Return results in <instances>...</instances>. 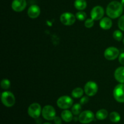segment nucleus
Listing matches in <instances>:
<instances>
[{"label":"nucleus","mask_w":124,"mask_h":124,"mask_svg":"<svg viewBox=\"0 0 124 124\" xmlns=\"http://www.w3.org/2000/svg\"><path fill=\"white\" fill-rule=\"evenodd\" d=\"M124 7L121 2L117 1H111L108 4L106 8L108 16L111 19H116L121 16L123 13Z\"/></svg>","instance_id":"1"},{"label":"nucleus","mask_w":124,"mask_h":124,"mask_svg":"<svg viewBox=\"0 0 124 124\" xmlns=\"http://www.w3.org/2000/svg\"><path fill=\"white\" fill-rule=\"evenodd\" d=\"M1 101L4 106L12 107L15 104V97L12 92H4L1 94Z\"/></svg>","instance_id":"2"},{"label":"nucleus","mask_w":124,"mask_h":124,"mask_svg":"<svg viewBox=\"0 0 124 124\" xmlns=\"http://www.w3.org/2000/svg\"><path fill=\"white\" fill-rule=\"evenodd\" d=\"M73 101L68 96H62L57 100L56 104L59 108L64 110L69 108L73 105Z\"/></svg>","instance_id":"3"},{"label":"nucleus","mask_w":124,"mask_h":124,"mask_svg":"<svg viewBox=\"0 0 124 124\" xmlns=\"http://www.w3.org/2000/svg\"><path fill=\"white\" fill-rule=\"evenodd\" d=\"M42 115L44 118L47 121L54 120L56 117L55 109L50 105H46L42 110Z\"/></svg>","instance_id":"4"},{"label":"nucleus","mask_w":124,"mask_h":124,"mask_svg":"<svg viewBox=\"0 0 124 124\" xmlns=\"http://www.w3.org/2000/svg\"><path fill=\"white\" fill-rule=\"evenodd\" d=\"M113 96L115 100L120 103H124V84L120 83L113 90Z\"/></svg>","instance_id":"5"},{"label":"nucleus","mask_w":124,"mask_h":124,"mask_svg":"<svg viewBox=\"0 0 124 124\" xmlns=\"http://www.w3.org/2000/svg\"><path fill=\"white\" fill-rule=\"evenodd\" d=\"M28 115L31 117L37 119L42 113V109L40 104L38 103H33L28 108Z\"/></svg>","instance_id":"6"},{"label":"nucleus","mask_w":124,"mask_h":124,"mask_svg":"<svg viewBox=\"0 0 124 124\" xmlns=\"http://www.w3.org/2000/svg\"><path fill=\"white\" fill-rule=\"evenodd\" d=\"M98 84L94 81H88L85 85L84 92L88 96H93L98 93Z\"/></svg>","instance_id":"7"},{"label":"nucleus","mask_w":124,"mask_h":124,"mask_svg":"<svg viewBox=\"0 0 124 124\" xmlns=\"http://www.w3.org/2000/svg\"><path fill=\"white\" fill-rule=\"evenodd\" d=\"M94 119V115L90 110H85L81 113L79 116V121L81 124H87L92 122Z\"/></svg>","instance_id":"8"},{"label":"nucleus","mask_w":124,"mask_h":124,"mask_svg":"<svg viewBox=\"0 0 124 124\" xmlns=\"http://www.w3.org/2000/svg\"><path fill=\"white\" fill-rule=\"evenodd\" d=\"M76 16L70 12L63 13L60 16V21L62 24L65 25H71L76 21Z\"/></svg>","instance_id":"9"},{"label":"nucleus","mask_w":124,"mask_h":124,"mask_svg":"<svg viewBox=\"0 0 124 124\" xmlns=\"http://www.w3.org/2000/svg\"><path fill=\"white\" fill-rule=\"evenodd\" d=\"M119 50L115 47H108L104 52V57L108 61L115 60L119 57Z\"/></svg>","instance_id":"10"},{"label":"nucleus","mask_w":124,"mask_h":124,"mask_svg":"<svg viewBox=\"0 0 124 124\" xmlns=\"http://www.w3.org/2000/svg\"><path fill=\"white\" fill-rule=\"evenodd\" d=\"M104 15V10L102 7L100 6H97L93 7L91 10L90 16L91 18L94 21L101 20L103 18Z\"/></svg>","instance_id":"11"},{"label":"nucleus","mask_w":124,"mask_h":124,"mask_svg":"<svg viewBox=\"0 0 124 124\" xmlns=\"http://www.w3.org/2000/svg\"><path fill=\"white\" fill-rule=\"evenodd\" d=\"M27 6L26 0H13L12 8L15 12H20L24 10Z\"/></svg>","instance_id":"12"},{"label":"nucleus","mask_w":124,"mask_h":124,"mask_svg":"<svg viewBox=\"0 0 124 124\" xmlns=\"http://www.w3.org/2000/svg\"><path fill=\"white\" fill-rule=\"evenodd\" d=\"M40 13H41V10L39 7L37 5H31L28 8L27 15L31 19L37 18L39 16Z\"/></svg>","instance_id":"13"},{"label":"nucleus","mask_w":124,"mask_h":124,"mask_svg":"<svg viewBox=\"0 0 124 124\" xmlns=\"http://www.w3.org/2000/svg\"><path fill=\"white\" fill-rule=\"evenodd\" d=\"M115 78L119 83L124 84V66L118 67L115 71Z\"/></svg>","instance_id":"14"},{"label":"nucleus","mask_w":124,"mask_h":124,"mask_svg":"<svg viewBox=\"0 0 124 124\" xmlns=\"http://www.w3.org/2000/svg\"><path fill=\"white\" fill-rule=\"evenodd\" d=\"M113 23L111 19L109 17H104L102 18L100 21L99 25L101 28L104 30H109L112 27Z\"/></svg>","instance_id":"15"},{"label":"nucleus","mask_w":124,"mask_h":124,"mask_svg":"<svg viewBox=\"0 0 124 124\" xmlns=\"http://www.w3.org/2000/svg\"><path fill=\"white\" fill-rule=\"evenodd\" d=\"M73 113L67 109L64 110L61 113V117L63 121L66 122H70L73 120Z\"/></svg>","instance_id":"16"},{"label":"nucleus","mask_w":124,"mask_h":124,"mask_svg":"<svg viewBox=\"0 0 124 124\" xmlns=\"http://www.w3.org/2000/svg\"><path fill=\"white\" fill-rule=\"evenodd\" d=\"M75 7L79 11H82L86 8L87 6V1L85 0H75L74 2Z\"/></svg>","instance_id":"17"},{"label":"nucleus","mask_w":124,"mask_h":124,"mask_svg":"<svg viewBox=\"0 0 124 124\" xmlns=\"http://www.w3.org/2000/svg\"><path fill=\"white\" fill-rule=\"evenodd\" d=\"M108 116V111L105 109H101L98 110L96 114V117L97 119L100 120H104L107 118Z\"/></svg>","instance_id":"18"},{"label":"nucleus","mask_w":124,"mask_h":124,"mask_svg":"<svg viewBox=\"0 0 124 124\" xmlns=\"http://www.w3.org/2000/svg\"><path fill=\"white\" fill-rule=\"evenodd\" d=\"M84 92V90L82 88L77 87V88H75V89L73 90L72 92H71V96L74 98H81L83 96Z\"/></svg>","instance_id":"19"},{"label":"nucleus","mask_w":124,"mask_h":124,"mask_svg":"<svg viewBox=\"0 0 124 124\" xmlns=\"http://www.w3.org/2000/svg\"><path fill=\"white\" fill-rule=\"evenodd\" d=\"M110 119L113 123H117L121 121V116L116 111H113L110 115Z\"/></svg>","instance_id":"20"},{"label":"nucleus","mask_w":124,"mask_h":124,"mask_svg":"<svg viewBox=\"0 0 124 124\" xmlns=\"http://www.w3.org/2000/svg\"><path fill=\"white\" fill-rule=\"evenodd\" d=\"M81 110H82V107L81 104H76L73 105L71 108V112L73 113L74 115H79L81 114Z\"/></svg>","instance_id":"21"},{"label":"nucleus","mask_w":124,"mask_h":124,"mask_svg":"<svg viewBox=\"0 0 124 124\" xmlns=\"http://www.w3.org/2000/svg\"><path fill=\"white\" fill-rule=\"evenodd\" d=\"M113 37L116 41H121L123 39V34L121 30H115L113 34Z\"/></svg>","instance_id":"22"},{"label":"nucleus","mask_w":124,"mask_h":124,"mask_svg":"<svg viewBox=\"0 0 124 124\" xmlns=\"http://www.w3.org/2000/svg\"><path fill=\"white\" fill-rule=\"evenodd\" d=\"M1 87L2 89L7 90L10 87V82L7 79H4L1 82Z\"/></svg>","instance_id":"23"},{"label":"nucleus","mask_w":124,"mask_h":124,"mask_svg":"<svg viewBox=\"0 0 124 124\" xmlns=\"http://www.w3.org/2000/svg\"><path fill=\"white\" fill-rule=\"evenodd\" d=\"M76 18L79 21H84L87 18V14L83 10L79 11L76 13Z\"/></svg>","instance_id":"24"},{"label":"nucleus","mask_w":124,"mask_h":124,"mask_svg":"<svg viewBox=\"0 0 124 124\" xmlns=\"http://www.w3.org/2000/svg\"><path fill=\"white\" fill-rule=\"evenodd\" d=\"M94 24V20L92 19V18H90V19H87L84 23L85 27L86 28H88V29H90V28L93 27Z\"/></svg>","instance_id":"25"},{"label":"nucleus","mask_w":124,"mask_h":124,"mask_svg":"<svg viewBox=\"0 0 124 124\" xmlns=\"http://www.w3.org/2000/svg\"><path fill=\"white\" fill-rule=\"evenodd\" d=\"M118 27L120 30L124 31V15L121 16L119 19Z\"/></svg>","instance_id":"26"},{"label":"nucleus","mask_w":124,"mask_h":124,"mask_svg":"<svg viewBox=\"0 0 124 124\" xmlns=\"http://www.w3.org/2000/svg\"><path fill=\"white\" fill-rule=\"evenodd\" d=\"M89 96H82V98H81V100H80V104L81 105H85L89 101Z\"/></svg>","instance_id":"27"},{"label":"nucleus","mask_w":124,"mask_h":124,"mask_svg":"<svg viewBox=\"0 0 124 124\" xmlns=\"http://www.w3.org/2000/svg\"><path fill=\"white\" fill-rule=\"evenodd\" d=\"M119 61L120 64L124 66V53H122L119 56Z\"/></svg>","instance_id":"28"},{"label":"nucleus","mask_w":124,"mask_h":124,"mask_svg":"<svg viewBox=\"0 0 124 124\" xmlns=\"http://www.w3.org/2000/svg\"><path fill=\"white\" fill-rule=\"evenodd\" d=\"M54 121L55 124H61L62 120L59 117H56V116L54 119Z\"/></svg>","instance_id":"29"},{"label":"nucleus","mask_w":124,"mask_h":124,"mask_svg":"<svg viewBox=\"0 0 124 124\" xmlns=\"http://www.w3.org/2000/svg\"><path fill=\"white\" fill-rule=\"evenodd\" d=\"M121 4H122V5L123 6V7H124V0H121Z\"/></svg>","instance_id":"30"},{"label":"nucleus","mask_w":124,"mask_h":124,"mask_svg":"<svg viewBox=\"0 0 124 124\" xmlns=\"http://www.w3.org/2000/svg\"><path fill=\"white\" fill-rule=\"evenodd\" d=\"M51 124L50 123H48V122H46V123H44V124Z\"/></svg>","instance_id":"31"},{"label":"nucleus","mask_w":124,"mask_h":124,"mask_svg":"<svg viewBox=\"0 0 124 124\" xmlns=\"http://www.w3.org/2000/svg\"></svg>","instance_id":"32"}]
</instances>
